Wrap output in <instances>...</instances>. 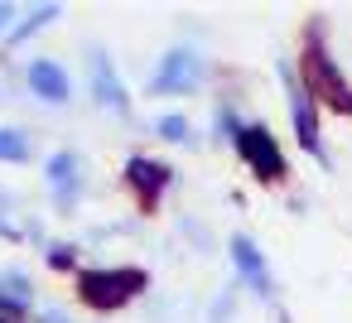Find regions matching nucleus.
Wrapping results in <instances>:
<instances>
[{"instance_id":"1a4fd4ad","label":"nucleus","mask_w":352,"mask_h":323,"mask_svg":"<svg viewBox=\"0 0 352 323\" xmlns=\"http://www.w3.org/2000/svg\"><path fill=\"white\" fill-rule=\"evenodd\" d=\"M92 92H97V102L107 107V111H116V116H131V97H126V82L116 78V68H111V58L97 49L92 54Z\"/></svg>"},{"instance_id":"f03ea898","label":"nucleus","mask_w":352,"mask_h":323,"mask_svg":"<svg viewBox=\"0 0 352 323\" xmlns=\"http://www.w3.org/2000/svg\"><path fill=\"white\" fill-rule=\"evenodd\" d=\"M145 285H150V275L140 265H92V270H78V299L87 309H97V313H116Z\"/></svg>"},{"instance_id":"a211bd4d","label":"nucleus","mask_w":352,"mask_h":323,"mask_svg":"<svg viewBox=\"0 0 352 323\" xmlns=\"http://www.w3.org/2000/svg\"><path fill=\"white\" fill-rule=\"evenodd\" d=\"M0 323H15V318H0Z\"/></svg>"},{"instance_id":"dca6fc26","label":"nucleus","mask_w":352,"mask_h":323,"mask_svg":"<svg viewBox=\"0 0 352 323\" xmlns=\"http://www.w3.org/2000/svg\"><path fill=\"white\" fill-rule=\"evenodd\" d=\"M10 15H15L10 5H0V30H6V25H10Z\"/></svg>"},{"instance_id":"f257e3e1","label":"nucleus","mask_w":352,"mask_h":323,"mask_svg":"<svg viewBox=\"0 0 352 323\" xmlns=\"http://www.w3.org/2000/svg\"><path fill=\"white\" fill-rule=\"evenodd\" d=\"M299 78H304V92H309L318 107H328V111H338V116H352V82L342 78L338 58L323 49V25H309V34H304Z\"/></svg>"},{"instance_id":"4468645a","label":"nucleus","mask_w":352,"mask_h":323,"mask_svg":"<svg viewBox=\"0 0 352 323\" xmlns=\"http://www.w3.org/2000/svg\"><path fill=\"white\" fill-rule=\"evenodd\" d=\"M227 313H236V294H232V289H222V294H217V304H212V313H208V318H212V323H227Z\"/></svg>"},{"instance_id":"7ed1b4c3","label":"nucleus","mask_w":352,"mask_h":323,"mask_svg":"<svg viewBox=\"0 0 352 323\" xmlns=\"http://www.w3.org/2000/svg\"><path fill=\"white\" fill-rule=\"evenodd\" d=\"M232 150L241 155V164H246L261 183H285L289 159H285L280 140L270 135V126H241V135H236V145H232Z\"/></svg>"},{"instance_id":"2eb2a0df","label":"nucleus","mask_w":352,"mask_h":323,"mask_svg":"<svg viewBox=\"0 0 352 323\" xmlns=\"http://www.w3.org/2000/svg\"><path fill=\"white\" fill-rule=\"evenodd\" d=\"M49 265H54V270H78L73 246H54V251H49Z\"/></svg>"},{"instance_id":"f8f14e48","label":"nucleus","mask_w":352,"mask_h":323,"mask_svg":"<svg viewBox=\"0 0 352 323\" xmlns=\"http://www.w3.org/2000/svg\"><path fill=\"white\" fill-rule=\"evenodd\" d=\"M0 159H10V164H25L30 159V135L25 131H0Z\"/></svg>"},{"instance_id":"39448f33","label":"nucleus","mask_w":352,"mask_h":323,"mask_svg":"<svg viewBox=\"0 0 352 323\" xmlns=\"http://www.w3.org/2000/svg\"><path fill=\"white\" fill-rule=\"evenodd\" d=\"M280 78L289 87V121H294L299 150H309L318 164H328V150H323V135H318V102L304 92V82H294V68H280Z\"/></svg>"},{"instance_id":"9b49d317","label":"nucleus","mask_w":352,"mask_h":323,"mask_svg":"<svg viewBox=\"0 0 352 323\" xmlns=\"http://www.w3.org/2000/svg\"><path fill=\"white\" fill-rule=\"evenodd\" d=\"M155 135H160V140H169V145H184V140H193V126H188V116L169 111V116H160V121H155Z\"/></svg>"},{"instance_id":"ddd939ff","label":"nucleus","mask_w":352,"mask_h":323,"mask_svg":"<svg viewBox=\"0 0 352 323\" xmlns=\"http://www.w3.org/2000/svg\"><path fill=\"white\" fill-rule=\"evenodd\" d=\"M49 20H58V5H39V10H30V20H25V25H20V30H10V39H15V44H20V39H25V34H34V30H44V25H49Z\"/></svg>"},{"instance_id":"0eeeda50","label":"nucleus","mask_w":352,"mask_h":323,"mask_svg":"<svg viewBox=\"0 0 352 323\" xmlns=\"http://www.w3.org/2000/svg\"><path fill=\"white\" fill-rule=\"evenodd\" d=\"M227 256H232V270L261 294V299H270L275 294V285H270V265H265V256L256 251V241L246 236V232H236L232 241H227Z\"/></svg>"},{"instance_id":"6e6552de","label":"nucleus","mask_w":352,"mask_h":323,"mask_svg":"<svg viewBox=\"0 0 352 323\" xmlns=\"http://www.w3.org/2000/svg\"><path fill=\"white\" fill-rule=\"evenodd\" d=\"M25 78H30V92L44 97V102H54V107L73 97V78H68V68L54 63V58H30Z\"/></svg>"},{"instance_id":"f3484780","label":"nucleus","mask_w":352,"mask_h":323,"mask_svg":"<svg viewBox=\"0 0 352 323\" xmlns=\"http://www.w3.org/2000/svg\"><path fill=\"white\" fill-rule=\"evenodd\" d=\"M44 323H63V313H44Z\"/></svg>"},{"instance_id":"9d476101","label":"nucleus","mask_w":352,"mask_h":323,"mask_svg":"<svg viewBox=\"0 0 352 323\" xmlns=\"http://www.w3.org/2000/svg\"><path fill=\"white\" fill-rule=\"evenodd\" d=\"M49 183L58 188L63 203L78 193V155H73V150H58V155L49 159Z\"/></svg>"},{"instance_id":"20e7f679","label":"nucleus","mask_w":352,"mask_h":323,"mask_svg":"<svg viewBox=\"0 0 352 323\" xmlns=\"http://www.w3.org/2000/svg\"><path fill=\"white\" fill-rule=\"evenodd\" d=\"M203 78H208V58L198 49H169L160 68L150 73V97H184L203 87Z\"/></svg>"},{"instance_id":"423d86ee","label":"nucleus","mask_w":352,"mask_h":323,"mask_svg":"<svg viewBox=\"0 0 352 323\" xmlns=\"http://www.w3.org/2000/svg\"><path fill=\"white\" fill-rule=\"evenodd\" d=\"M121 183L135 193V203H140V208H155V203L164 198V188L174 183V169H169L164 159H155V155H131V159H126Z\"/></svg>"}]
</instances>
